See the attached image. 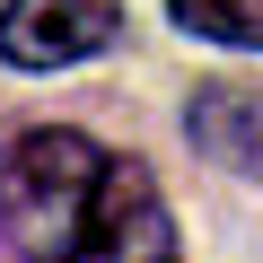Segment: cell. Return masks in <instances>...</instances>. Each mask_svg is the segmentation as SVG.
Listing matches in <instances>:
<instances>
[{
    "label": "cell",
    "mask_w": 263,
    "mask_h": 263,
    "mask_svg": "<svg viewBox=\"0 0 263 263\" xmlns=\"http://www.w3.org/2000/svg\"><path fill=\"white\" fill-rule=\"evenodd\" d=\"M0 228L18 237V254H79V263H167L176 254V219L149 167L97 149L88 132H62V123L0 141Z\"/></svg>",
    "instance_id": "cell-1"
},
{
    "label": "cell",
    "mask_w": 263,
    "mask_h": 263,
    "mask_svg": "<svg viewBox=\"0 0 263 263\" xmlns=\"http://www.w3.org/2000/svg\"><path fill=\"white\" fill-rule=\"evenodd\" d=\"M123 35L114 0H9L0 9V62L18 70H70Z\"/></svg>",
    "instance_id": "cell-2"
},
{
    "label": "cell",
    "mask_w": 263,
    "mask_h": 263,
    "mask_svg": "<svg viewBox=\"0 0 263 263\" xmlns=\"http://www.w3.org/2000/svg\"><path fill=\"white\" fill-rule=\"evenodd\" d=\"M184 132L228 176H263V88L254 79H202L184 105Z\"/></svg>",
    "instance_id": "cell-3"
},
{
    "label": "cell",
    "mask_w": 263,
    "mask_h": 263,
    "mask_svg": "<svg viewBox=\"0 0 263 263\" xmlns=\"http://www.w3.org/2000/svg\"><path fill=\"white\" fill-rule=\"evenodd\" d=\"M176 27L202 35V44H237V53H263V0H167Z\"/></svg>",
    "instance_id": "cell-4"
}]
</instances>
